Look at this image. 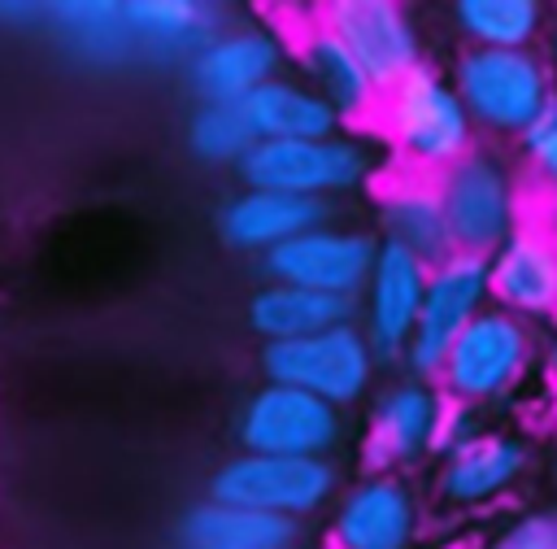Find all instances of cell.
I'll list each match as a JSON object with an SVG mask.
<instances>
[{
	"label": "cell",
	"mask_w": 557,
	"mask_h": 549,
	"mask_svg": "<svg viewBox=\"0 0 557 549\" xmlns=\"http://www.w3.org/2000/svg\"><path fill=\"white\" fill-rule=\"evenodd\" d=\"M44 17L57 26L65 48L87 65L109 70L139 57L122 17V0H57V4H44Z\"/></svg>",
	"instance_id": "obj_25"
},
{
	"label": "cell",
	"mask_w": 557,
	"mask_h": 549,
	"mask_svg": "<svg viewBox=\"0 0 557 549\" xmlns=\"http://www.w3.org/2000/svg\"><path fill=\"white\" fill-rule=\"evenodd\" d=\"M326 218H331V205L300 200L287 192H265V187H239L218 209V235L235 253L265 257L278 244L305 235L309 227H322Z\"/></svg>",
	"instance_id": "obj_20"
},
{
	"label": "cell",
	"mask_w": 557,
	"mask_h": 549,
	"mask_svg": "<svg viewBox=\"0 0 557 549\" xmlns=\"http://www.w3.org/2000/svg\"><path fill=\"white\" fill-rule=\"evenodd\" d=\"M548 471H553V479H557V431H553V444H548Z\"/></svg>",
	"instance_id": "obj_34"
},
{
	"label": "cell",
	"mask_w": 557,
	"mask_h": 549,
	"mask_svg": "<svg viewBox=\"0 0 557 549\" xmlns=\"http://www.w3.org/2000/svg\"><path fill=\"white\" fill-rule=\"evenodd\" d=\"M453 30L461 48H535L548 9L540 0H453Z\"/></svg>",
	"instance_id": "obj_26"
},
{
	"label": "cell",
	"mask_w": 557,
	"mask_h": 549,
	"mask_svg": "<svg viewBox=\"0 0 557 549\" xmlns=\"http://www.w3.org/2000/svg\"><path fill=\"white\" fill-rule=\"evenodd\" d=\"M379 353L370 349L366 331L352 322L326 327L305 340L287 344H261V375L265 383H287L300 392H313L339 410H352L370 401L379 388Z\"/></svg>",
	"instance_id": "obj_7"
},
{
	"label": "cell",
	"mask_w": 557,
	"mask_h": 549,
	"mask_svg": "<svg viewBox=\"0 0 557 549\" xmlns=\"http://www.w3.org/2000/svg\"><path fill=\"white\" fill-rule=\"evenodd\" d=\"M426 274H431V266L422 257L405 253L400 244L379 240L374 266H370L366 288L357 296V327L366 331L379 362L405 357V344L413 340V327H418Z\"/></svg>",
	"instance_id": "obj_15"
},
{
	"label": "cell",
	"mask_w": 557,
	"mask_h": 549,
	"mask_svg": "<svg viewBox=\"0 0 557 549\" xmlns=\"http://www.w3.org/2000/svg\"><path fill=\"white\" fill-rule=\"evenodd\" d=\"M300 523L244 510V505H222V501H200L183 514L178 540L183 549H300Z\"/></svg>",
	"instance_id": "obj_24"
},
{
	"label": "cell",
	"mask_w": 557,
	"mask_h": 549,
	"mask_svg": "<svg viewBox=\"0 0 557 549\" xmlns=\"http://www.w3.org/2000/svg\"><path fill=\"white\" fill-rule=\"evenodd\" d=\"M483 431H487L483 410H474V405H461V401H448V396H444L440 427H435V462H440V457H448V453H457V449H466V444H470V440H479Z\"/></svg>",
	"instance_id": "obj_29"
},
{
	"label": "cell",
	"mask_w": 557,
	"mask_h": 549,
	"mask_svg": "<svg viewBox=\"0 0 557 549\" xmlns=\"http://www.w3.org/2000/svg\"><path fill=\"white\" fill-rule=\"evenodd\" d=\"M422 536V501L396 471L348 479L326 518V549H409Z\"/></svg>",
	"instance_id": "obj_13"
},
{
	"label": "cell",
	"mask_w": 557,
	"mask_h": 549,
	"mask_svg": "<svg viewBox=\"0 0 557 549\" xmlns=\"http://www.w3.org/2000/svg\"><path fill=\"white\" fill-rule=\"evenodd\" d=\"M318 13L348 44V52L361 61L379 91L396 87L418 65H426L422 30L400 0H331Z\"/></svg>",
	"instance_id": "obj_14"
},
{
	"label": "cell",
	"mask_w": 557,
	"mask_h": 549,
	"mask_svg": "<svg viewBox=\"0 0 557 549\" xmlns=\"http://www.w3.org/2000/svg\"><path fill=\"white\" fill-rule=\"evenodd\" d=\"M544 61H548V70L557 74V17H553L548 30H544Z\"/></svg>",
	"instance_id": "obj_33"
},
{
	"label": "cell",
	"mask_w": 557,
	"mask_h": 549,
	"mask_svg": "<svg viewBox=\"0 0 557 549\" xmlns=\"http://www.w3.org/2000/svg\"><path fill=\"white\" fill-rule=\"evenodd\" d=\"M374 253H379V231H366L357 222H322L265 253L261 274L270 283H292L322 296L357 301L374 266Z\"/></svg>",
	"instance_id": "obj_12"
},
{
	"label": "cell",
	"mask_w": 557,
	"mask_h": 549,
	"mask_svg": "<svg viewBox=\"0 0 557 549\" xmlns=\"http://www.w3.org/2000/svg\"><path fill=\"white\" fill-rule=\"evenodd\" d=\"M244 314H248V327L261 335V344H287V340H305V335H318L326 327L352 322L357 301H339V296H322L309 288L261 279L252 288Z\"/></svg>",
	"instance_id": "obj_21"
},
{
	"label": "cell",
	"mask_w": 557,
	"mask_h": 549,
	"mask_svg": "<svg viewBox=\"0 0 557 549\" xmlns=\"http://www.w3.org/2000/svg\"><path fill=\"white\" fill-rule=\"evenodd\" d=\"M252 144H257V135L239 105H196L187 118V148L196 161L239 166Z\"/></svg>",
	"instance_id": "obj_27"
},
{
	"label": "cell",
	"mask_w": 557,
	"mask_h": 549,
	"mask_svg": "<svg viewBox=\"0 0 557 549\" xmlns=\"http://www.w3.org/2000/svg\"><path fill=\"white\" fill-rule=\"evenodd\" d=\"M244 187L287 192L300 200L331 205L335 196H352L366 183L383 179L379 148L357 131H335L326 139H257L235 166Z\"/></svg>",
	"instance_id": "obj_2"
},
{
	"label": "cell",
	"mask_w": 557,
	"mask_h": 549,
	"mask_svg": "<svg viewBox=\"0 0 557 549\" xmlns=\"http://www.w3.org/2000/svg\"><path fill=\"white\" fill-rule=\"evenodd\" d=\"M479 135L518 139L557 96V74L540 48H457L448 70Z\"/></svg>",
	"instance_id": "obj_3"
},
{
	"label": "cell",
	"mask_w": 557,
	"mask_h": 549,
	"mask_svg": "<svg viewBox=\"0 0 557 549\" xmlns=\"http://www.w3.org/2000/svg\"><path fill=\"white\" fill-rule=\"evenodd\" d=\"M239 109H244L252 135L257 139H270V144H283V139H326V135L344 131L339 113L313 87H305L292 74L270 78Z\"/></svg>",
	"instance_id": "obj_23"
},
{
	"label": "cell",
	"mask_w": 557,
	"mask_h": 549,
	"mask_svg": "<svg viewBox=\"0 0 557 549\" xmlns=\"http://www.w3.org/2000/svg\"><path fill=\"white\" fill-rule=\"evenodd\" d=\"M435 183L444 196V213H448V231H453L457 253L492 257L531 218L527 213V205H531L527 183L518 179V170L496 148L479 144L453 170H444Z\"/></svg>",
	"instance_id": "obj_5"
},
{
	"label": "cell",
	"mask_w": 557,
	"mask_h": 549,
	"mask_svg": "<svg viewBox=\"0 0 557 549\" xmlns=\"http://www.w3.org/2000/svg\"><path fill=\"white\" fill-rule=\"evenodd\" d=\"M540 370V331L496 305H487L448 349L435 383L448 401L496 410Z\"/></svg>",
	"instance_id": "obj_4"
},
{
	"label": "cell",
	"mask_w": 557,
	"mask_h": 549,
	"mask_svg": "<svg viewBox=\"0 0 557 549\" xmlns=\"http://www.w3.org/2000/svg\"><path fill=\"white\" fill-rule=\"evenodd\" d=\"M522 161H527V179L531 187L544 196H557V96L544 105V113L518 135Z\"/></svg>",
	"instance_id": "obj_28"
},
{
	"label": "cell",
	"mask_w": 557,
	"mask_h": 549,
	"mask_svg": "<svg viewBox=\"0 0 557 549\" xmlns=\"http://www.w3.org/2000/svg\"><path fill=\"white\" fill-rule=\"evenodd\" d=\"M492 305V283H487V257L474 253H448L444 261L431 266L426 274V292H422V309H418V327L413 340L405 344V375L418 379H435L453 340Z\"/></svg>",
	"instance_id": "obj_9"
},
{
	"label": "cell",
	"mask_w": 557,
	"mask_h": 549,
	"mask_svg": "<svg viewBox=\"0 0 557 549\" xmlns=\"http://www.w3.org/2000/svg\"><path fill=\"white\" fill-rule=\"evenodd\" d=\"M344 475L335 457H270V453H231L209 475V501L244 505L305 523L335 505Z\"/></svg>",
	"instance_id": "obj_6"
},
{
	"label": "cell",
	"mask_w": 557,
	"mask_h": 549,
	"mask_svg": "<svg viewBox=\"0 0 557 549\" xmlns=\"http://www.w3.org/2000/svg\"><path fill=\"white\" fill-rule=\"evenodd\" d=\"M122 17L135 39V52L152 61H187L226 22L205 0H122Z\"/></svg>",
	"instance_id": "obj_22"
},
{
	"label": "cell",
	"mask_w": 557,
	"mask_h": 549,
	"mask_svg": "<svg viewBox=\"0 0 557 549\" xmlns=\"http://www.w3.org/2000/svg\"><path fill=\"white\" fill-rule=\"evenodd\" d=\"M287 48H292V61H296V78L305 87H313L335 113L344 126H357V122H370L374 109H379V87L374 78L361 70V61L348 52V44L326 26L322 13H309L300 17L292 30H287Z\"/></svg>",
	"instance_id": "obj_16"
},
{
	"label": "cell",
	"mask_w": 557,
	"mask_h": 549,
	"mask_svg": "<svg viewBox=\"0 0 557 549\" xmlns=\"http://www.w3.org/2000/svg\"><path fill=\"white\" fill-rule=\"evenodd\" d=\"M492 305L540 327L557 322V244L548 231L527 218L492 257H487Z\"/></svg>",
	"instance_id": "obj_18"
},
{
	"label": "cell",
	"mask_w": 557,
	"mask_h": 549,
	"mask_svg": "<svg viewBox=\"0 0 557 549\" xmlns=\"http://www.w3.org/2000/svg\"><path fill=\"white\" fill-rule=\"evenodd\" d=\"M531 218H535V222L548 231V240L557 244V196H544V200L535 205V213H531Z\"/></svg>",
	"instance_id": "obj_32"
},
{
	"label": "cell",
	"mask_w": 557,
	"mask_h": 549,
	"mask_svg": "<svg viewBox=\"0 0 557 549\" xmlns=\"http://www.w3.org/2000/svg\"><path fill=\"white\" fill-rule=\"evenodd\" d=\"M531 471V444L518 431L487 427L466 449L435 462V497L448 510H487L505 501Z\"/></svg>",
	"instance_id": "obj_17"
},
{
	"label": "cell",
	"mask_w": 557,
	"mask_h": 549,
	"mask_svg": "<svg viewBox=\"0 0 557 549\" xmlns=\"http://www.w3.org/2000/svg\"><path fill=\"white\" fill-rule=\"evenodd\" d=\"M492 549H557V514L548 510H531V514H518Z\"/></svg>",
	"instance_id": "obj_30"
},
{
	"label": "cell",
	"mask_w": 557,
	"mask_h": 549,
	"mask_svg": "<svg viewBox=\"0 0 557 549\" xmlns=\"http://www.w3.org/2000/svg\"><path fill=\"white\" fill-rule=\"evenodd\" d=\"M540 383H544V396H548L553 410H557V322H553L548 335L540 340Z\"/></svg>",
	"instance_id": "obj_31"
},
{
	"label": "cell",
	"mask_w": 557,
	"mask_h": 549,
	"mask_svg": "<svg viewBox=\"0 0 557 549\" xmlns=\"http://www.w3.org/2000/svg\"><path fill=\"white\" fill-rule=\"evenodd\" d=\"M379 144L387 148L392 170L431 174L440 179L453 170L466 152L479 148V131L440 65H418L409 78L387 87L379 96V109L370 118Z\"/></svg>",
	"instance_id": "obj_1"
},
{
	"label": "cell",
	"mask_w": 557,
	"mask_h": 549,
	"mask_svg": "<svg viewBox=\"0 0 557 549\" xmlns=\"http://www.w3.org/2000/svg\"><path fill=\"white\" fill-rule=\"evenodd\" d=\"M348 440V410L287 388L265 383L252 388L235 410V444L239 453L270 457H335Z\"/></svg>",
	"instance_id": "obj_8"
},
{
	"label": "cell",
	"mask_w": 557,
	"mask_h": 549,
	"mask_svg": "<svg viewBox=\"0 0 557 549\" xmlns=\"http://www.w3.org/2000/svg\"><path fill=\"white\" fill-rule=\"evenodd\" d=\"M374 218H379V240L400 244L405 253L422 257L426 266L457 253L448 213H444V196L431 174L383 170V179L374 183Z\"/></svg>",
	"instance_id": "obj_19"
},
{
	"label": "cell",
	"mask_w": 557,
	"mask_h": 549,
	"mask_svg": "<svg viewBox=\"0 0 557 549\" xmlns=\"http://www.w3.org/2000/svg\"><path fill=\"white\" fill-rule=\"evenodd\" d=\"M292 57L287 30L270 22H222L191 57L187 83L200 105H244L257 87L283 74Z\"/></svg>",
	"instance_id": "obj_10"
},
{
	"label": "cell",
	"mask_w": 557,
	"mask_h": 549,
	"mask_svg": "<svg viewBox=\"0 0 557 549\" xmlns=\"http://www.w3.org/2000/svg\"><path fill=\"white\" fill-rule=\"evenodd\" d=\"M444 392L435 379L396 375L379 383L366 401L361 423V457L366 471H409L435 457V427H440Z\"/></svg>",
	"instance_id": "obj_11"
}]
</instances>
